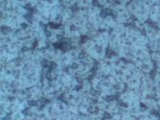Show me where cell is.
I'll return each mask as SVG.
<instances>
[{
  "label": "cell",
  "mask_w": 160,
  "mask_h": 120,
  "mask_svg": "<svg viewBox=\"0 0 160 120\" xmlns=\"http://www.w3.org/2000/svg\"><path fill=\"white\" fill-rule=\"evenodd\" d=\"M98 1L101 5H103L105 7H109L114 2V0H98Z\"/></svg>",
  "instance_id": "obj_1"
}]
</instances>
